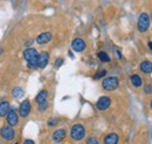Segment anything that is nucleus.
Here are the masks:
<instances>
[{
  "label": "nucleus",
  "mask_w": 152,
  "mask_h": 144,
  "mask_svg": "<svg viewBox=\"0 0 152 144\" xmlns=\"http://www.w3.org/2000/svg\"><path fill=\"white\" fill-rule=\"evenodd\" d=\"M86 48H87V43H86V41H84L83 39L76 37V39L73 40V42H72V49H73L74 52L82 53V52L86 51Z\"/></svg>",
  "instance_id": "nucleus-6"
},
{
  "label": "nucleus",
  "mask_w": 152,
  "mask_h": 144,
  "mask_svg": "<svg viewBox=\"0 0 152 144\" xmlns=\"http://www.w3.org/2000/svg\"><path fill=\"white\" fill-rule=\"evenodd\" d=\"M119 86V79L117 76H108L102 81V88L107 91H114Z\"/></svg>",
  "instance_id": "nucleus-3"
},
{
  "label": "nucleus",
  "mask_w": 152,
  "mask_h": 144,
  "mask_svg": "<svg viewBox=\"0 0 152 144\" xmlns=\"http://www.w3.org/2000/svg\"><path fill=\"white\" fill-rule=\"evenodd\" d=\"M150 107L152 108V100H151V102H150Z\"/></svg>",
  "instance_id": "nucleus-29"
},
{
  "label": "nucleus",
  "mask_w": 152,
  "mask_h": 144,
  "mask_svg": "<svg viewBox=\"0 0 152 144\" xmlns=\"http://www.w3.org/2000/svg\"><path fill=\"white\" fill-rule=\"evenodd\" d=\"M97 57H98V60L99 61H102V62H104V63H107V62H110L111 61V57L109 56L108 53H105V52H103V51H101V52H98L97 53Z\"/></svg>",
  "instance_id": "nucleus-18"
},
{
  "label": "nucleus",
  "mask_w": 152,
  "mask_h": 144,
  "mask_svg": "<svg viewBox=\"0 0 152 144\" xmlns=\"http://www.w3.org/2000/svg\"><path fill=\"white\" fill-rule=\"evenodd\" d=\"M118 141H119L118 135L115 134V132H111V134H109L104 137L103 142H104V144H118Z\"/></svg>",
  "instance_id": "nucleus-13"
},
{
  "label": "nucleus",
  "mask_w": 152,
  "mask_h": 144,
  "mask_svg": "<svg viewBox=\"0 0 152 144\" xmlns=\"http://www.w3.org/2000/svg\"><path fill=\"white\" fill-rule=\"evenodd\" d=\"M150 18H151V20H152V13H151V15H150Z\"/></svg>",
  "instance_id": "nucleus-31"
},
{
  "label": "nucleus",
  "mask_w": 152,
  "mask_h": 144,
  "mask_svg": "<svg viewBox=\"0 0 152 144\" xmlns=\"http://www.w3.org/2000/svg\"><path fill=\"white\" fill-rule=\"evenodd\" d=\"M139 69L144 74H151L152 73V62L151 61H143L139 66Z\"/></svg>",
  "instance_id": "nucleus-14"
},
{
  "label": "nucleus",
  "mask_w": 152,
  "mask_h": 144,
  "mask_svg": "<svg viewBox=\"0 0 152 144\" xmlns=\"http://www.w3.org/2000/svg\"><path fill=\"white\" fill-rule=\"evenodd\" d=\"M22 55H23V59L27 61V66H28L29 69H37V68H39V53L35 48H27V49H25Z\"/></svg>",
  "instance_id": "nucleus-1"
},
{
  "label": "nucleus",
  "mask_w": 152,
  "mask_h": 144,
  "mask_svg": "<svg viewBox=\"0 0 152 144\" xmlns=\"http://www.w3.org/2000/svg\"><path fill=\"white\" fill-rule=\"evenodd\" d=\"M148 45H149V48L151 49V52H152V41H149V43H148Z\"/></svg>",
  "instance_id": "nucleus-28"
},
{
  "label": "nucleus",
  "mask_w": 152,
  "mask_h": 144,
  "mask_svg": "<svg viewBox=\"0 0 152 144\" xmlns=\"http://www.w3.org/2000/svg\"><path fill=\"white\" fill-rule=\"evenodd\" d=\"M31 112V102L29 100H23L21 103H20V107H19V116L25 118L29 115Z\"/></svg>",
  "instance_id": "nucleus-9"
},
{
  "label": "nucleus",
  "mask_w": 152,
  "mask_h": 144,
  "mask_svg": "<svg viewBox=\"0 0 152 144\" xmlns=\"http://www.w3.org/2000/svg\"><path fill=\"white\" fill-rule=\"evenodd\" d=\"M86 136V128L82 124H74L70 129V137L74 141H81Z\"/></svg>",
  "instance_id": "nucleus-4"
},
{
  "label": "nucleus",
  "mask_w": 152,
  "mask_h": 144,
  "mask_svg": "<svg viewBox=\"0 0 152 144\" xmlns=\"http://www.w3.org/2000/svg\"><path fill=\"white\" fill-rule=\"evenodd\" d=\"M64 63V60L62 59V57H57L56 60H55V63H54V66L56 67V68H60L62 65Z\"/></svg>",
  "instance_id": "nucleus-23"
},
{
  "label": "nucleus",
  "mask_w": 152,
  "mask_h": 144,
  "mask_svg": "<svg viewBox=\"0 0 152 144\" xmlns=\"http://www.w3.org/2000/svg\"><path fill=\"white\" fill-rule=\"evenodd\" d=\"M144 93H145L146 95H151L152 94V84H150V83L145 84V86H144Z\"/></svg>",
  "instance_id": "nucleus-22"
},
{
  "label": "nucleus",
  "mask_w": 152,
  "mask_h": 144,
  "mask_svg": "<svg viewBox=\"0 0 152 144\" xmlns=\"http://www.w3.org/2000/svg\"><path fill=\"white\" fill-rule=\"evenodd\" d=\"M151 24V18L150 14H148L146 12H143L138 15V20H137V29L140 33H145L148 32L149 27Z\"/></svg>",
  "instance_id": "nucleus-2"
},
{
  "label": "nucleus",
  "mask_w": 152,
  "mask_h": 144,
  "mask_svg": "<svg viewBox=\"0 0 152 144\" xmlns=\"http://www.w3.org/2000/svg\"><path fill=\"white\" fill-rule=\"evenodd\" d=\"M130 81H131V84L136 88H139L143 86V80L138 74H132L130 77Z\"/></svg>",
  "instance_id": "nucleus-17"
},
{
  "label": "nucleus",
  "mask_w": 152,
  "mask_h": 144,
  "mask_svg": "<svg viewBox=\"0 0 152 144\" xmlns=\"http://www.w3.org/2000/svg\"><path fill=\"white\" fill-rule=\"evenodd\" d=\"M116 53H117V55H118V57H119V59H122V57H123V56H122V53H121L119 51H116Z\"/></svg>",
  "instance_id": "nucleus-27"
},
{
  "label": "nucleus",
  "mask_w": 152,
  "mask_h": 144,
  "mask_svg": "<svg viewBox=\"0 0 152 144\" xmlns=\"http://www.w3.org/2000/svg\"><path fill=\"white\" fill-rule=\"evenodd\" d=\"M49 107V104H48V102L46 101V102H43V103H41V104H39V111L40 112H43L45 110H47Z\"/></svg>",
  "instance_id": "nucleus-21"
},
{
  "label": "nucleus",
  "mask_w": 152,
  "mask_h": 144,
  "mask_svg": "<svg viewBox=\"0 0 152 144\" xmlns=\"http://www.w3.org/2000/svg\"><path fill=\"white\" fill-rule=\"evenodd\" d=\"M87 144H98V140L96 137H89L87 140Z\"/></svg>",
  "instance_id": "nucleus-25"
},
{
  "label": "nucleus",
  "mask_w": 152,
  "mask_h": 144,
  "mask_svg": "<svg viewBox=\"0 0 152 144\" xmlns=\"http://www.w3.org/2000/svg\"><path fill=\"white\" fill-rule=\"evenodd\" d=\"M66 136H67L66 129H63V128L57 129V130H55V131L53 132V135H52V141H53L54 143H61V142L66 138Z\"/></svg>",
  "instance_id": "nucleus-10"
},
{
  "label": "nucleus",
  "mask_w": 152,
  "mask_h": 144,
  "mask_svg": "<svg viewBox=\"0 0 152 144\" xmlns=\"http://www.w3.org/2000/svg\"><path fill=\"white\" fill-rule=\"evenodd\" d=\"M15 144H18V143H15Z\"/></svg>",
  "instance_id": "nucleus-32"
},
{
  "label": "nucleus",
  "mask_w": 152,
  "mask_h": 144,
  "mask_svg": "<svg viewBox=\"0 0 152 144\" xmlns=\"http://www.w3.org/2000/svg\"><path fill=\"white\" fill-rule=\"evenodd\" d=\"M57 123H58V122H57V118L52 117V118L48 120V123H47V124H48V126H56Z\"/></svg>",
  "instance_id": "nucleus-24"
},
{
  "label": "nucleus",
  "mask_w": 152,
  "mask_h": 144,
  "mask_svg": "<svg viewBox=\"0 0 152 144\" xmlns=\"http://www.w3.org/2000/svg\"><path fill=\"white\" fill-rule=\"evenodd\" d=\"M11 109V104L8 101H2L0 102V117H5L7 115V112Z\"/></svg>",
  "instance_id": "nucleus-15"
},
{
  "label": "nucleus",
  "mask_w": 152,
  "mask_h": 144,
  "mask_svg": "<svg viewBox=\"0 0 152 144\" xmlns=\"http://www.w3.org/2000/svg\"><path fill=\"white\" fill-rule=\"evenodd\" d=\"M1 53H2V49H0V54H1Z\"/></svg>",
  "instance_id": "nucleus-30"
},
{
  "label": "nucleus",
  "mask_w": 152,
  "mask_h": 144,
  "mask_svg": "<svg viewBox=\"0 0 152 144\" xmlns=\"http://www.w3.org/2000/svg\"><path fill=\"white\" fill-rule=\"evenodd\" d=\"M12 95H13L15 98H19V97H21V96L23 95V89L20 88V87H17V88H14V89L12 90Z\"/></svg>",
  "instance_id": "nucleus-19"
},
{
  "label": "nucleus",
  "mask_w": 152,
  "mask_h": 144,
  "mask_svg": "<svg viewBox=\"0 0 152 144\" xmlns=\"http://www.w3.org/2000/svg\"><path fill=\"white\" fill-rule=\"evenodd\" d=\"M47 98H48V90L43 89V90H41L38 95H37V97H35V102H37L38 104H41V103L46 102Z\"/></svg>",
  "instance_id": "nucleus-16"
},
{
  "label": "nucleus",
  "mask_w": 152,
  "mask_h": 144,
  "mask_svg": "<svg viewBox=\"0 0 152 144\" xmlns=\"http://www.w3.org/2000/svg\"><path fill=\"white\" fill-rule=\"evenodd\" d=\"M52 37H53V35L50 32H43L37 36V42L39 45H46L52 40Z\"/></svg>",
  "instance_id": "nucleus-12"
},
{
  "label": "nucleus",
  "mask_w": 152,
  "mask_h": 144,
  "mask_svg": "<svg viewBox=\"0 0 152 144\" xmlns=\"http://www.w3.org/2000/svg\"><path fill=\"white\" fill-rule=\"evenodd\" d=\"M0 136L6 141H13L15 137V131H14L13 126H4L0 129Z\"/></svg>",
  "instance_id": "nucleus-5"
},
{
  "label": "nucleus",
  "mask_w": 152,
  "mask_h": 144,
  "mask_svg": "<svg viewBox=\"0 0 152 144\" xmlns=\"http://www.w3.org/2000/svg\"><path fill=\"white\" fill-rule=\"evenodd\" d=\"M6 120H7L8 126H18V123H19V116H18L15 109L14 108L10 109V111H8L7 115H6Z\"/></svg>",
  "instance_id": "nucleus-8"
},
{
  "label": "nucleus",
  "mask_w": 152,
  "mask_h": 144,
  "mask_svg": "<svg viewBox=\"0 0 152 144\" xmlns=\"http://www.w3.org/2000/svg\"><path fill=\"white\" fill-rule=\"evenodd\" d=\"M49 62V53L48 52H41L39 54V60H38V66L39 68L43 69Z\"/></svg>",
  "instance_id": "nucleus-11"
},
{
  "label": "nucleus",
  "mask_w": 152,
  "mask_h": 144,
  "mask_svg": "<svg viewBox=\"0 0 152 144\" xmlns=\"http://www.w3.org/2000/svg\"><path fill=\"white\" fill-rule=\"evenodd\" d=\"M107 74H108V72H107L105 69H102V71H99V72L95 73V75H94V80H99V79L104 77Z\"/></svg>",
  "instance_id": "nucleus-20"
},
{
  "label": "nucleus",
  "mask_w": 152,
  "mask_h": 144,
  "mask_svg": "<svg viewBox=\"0 0 152 144\" xmlns=\"http://www.w3.org/2000/svg\"><path fill=\"white\" fill-rule=\"evenodd\" d=\"M111 106V98L109 96H101L96 102V108L101 111L107 110Z\"/></svg>",
  "instance_id": "nucleus-7"
},
{
  "label": "nucleus",
  "mask_w": 152,
  "mask_h": 144,
  "mask_svg": "<svg viewBox=\"0 0 152 144\" xmlns=\"http://www.w3.org/2000/svg\"><path fill=\"white\" fill-rule=\"evenodd\" d=\"M23 144H35V143H34V141H32V140H26Z\"/></svg>",
  "instance_id": "nucleus-26"
}]
</instances>
